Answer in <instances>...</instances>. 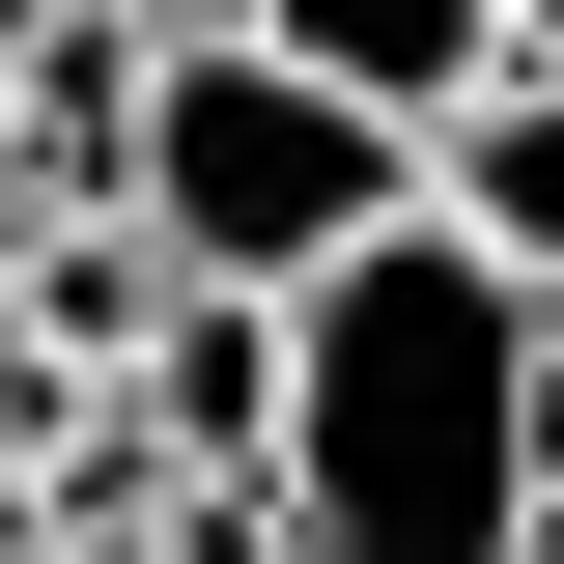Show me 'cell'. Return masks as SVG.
<instances>
[{
    "label": "cell",
    "mask_w": 564,
    "mask_h": 564,
    "mask_svg": "<svg viewBox=\"0 0 564 564\" xmlns=\"http://www.w3.org/2000/svg\"><path fill=\"white\" fill-rule=\"evenodd\" d=\"M141 29H254V0H141Z\"/></svg>",
    "instance_id": "6"
},
{
    "label": "cell",
    "mask_w": 564,
    "mask_h": 564,
    "mask_svg": "<svg viewBox=\"0 0 564 564\" xmlns=\"http://www.w3.org/2000/svg\"><path fill=\"white\" fill-rule=\"evenodd\" d=\"M423 226H480V254H508V282H564V57H508V85H480V113L423 141Z\"/></svg>",
    "instance_id": "4"
},
{
    "label": "cell",
    "mask_w": 564,
    "mask_h": 564,
    "mask_svg": "<svg viewBox=\"0 0 564 564\" xmlns=\"http://www.w3.org/2000/svg\"><path fill=\"white\" fill-rule=\"evenodd\" d=\"M254 29H282L311 85H367L395 141H452V113L508 85V0H254Z\"/></svg>",
    "instance_id": "3"
},
{
    "label": "cell",
    "mask_w": 564,
    "mask_h": 564,
    "mask_svg": "<svg viewBox=\"0 0 564 564\" xmlns=\"http://www.w3.org/2000/svg\"><path fill=\"white\" fill-rule=\"evenodd\" d=\"M508 57H564V0H508Z\"/></svg>",
    "instance_id": "7"
},
{
    "label": "cell",
    "mask_w": 564,
    "mask_h": 564,
    "mask_svg": "<svg viewBox=\"0 0 564 564\" xmlns=\"http://www.w3.org/2000/svg\"><path fill=\"white\" fill-rule=\"evenodd\" d=\"M536 564H564V508H536Z\"/></svg>",
    "instance_id": "8"
},
{
    "label": "cell",
    "mask_w": 564,
    "mask_h": 564,
    "mask_svg": "<svg viewBox=\"0 0 564 564\" xmlns=\"http://www.w3.org/2000/svg\"><path fill=\"white\" fill-rule=\"evenodd\" d=\"M29 564H198V536H170V508H85V536H29Z\"/></svg>",
    "instance_id": "5"
},
{
    "label": "cell",
    "mask_w": 564,
    "mask_h": 564,
    "mask_svg": "<svg viewBox=\"0 0 564 564\" xmlns=\"http://www.w3.org/2000/svg\"><path fill=\"white\" fill-rule=\"evenodd\" d=\"M564 508V282L480 226H367L282 282V564H536Z\"/></svg>",
    "instance_id": "1"
},
{
    "label": "cell",
    "mask_w": 564,
    "mask_h": 564,
    "mask_svg": "<svg viewBox=\"0 0 564 564\" xmlns=\"http://www.w3.org/2000/svg\"><path fill=\"white\" fill-rule=\"evenodd\" d=\"M113 226L170 282H339L367 226H423V141L367 85H311L282 29H170L141 57V141H113Z\"/></svg>",
    "instance_id": "2"
}]
</instances>
